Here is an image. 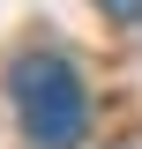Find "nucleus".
Returning a JSON list of instances; mask_svg holds the SVG:
<instances>
[{
	"label": "nucleus",
	"instance_id": "f257e3e1",
	"mask_svg": "<svg viewBox=\"0 0 142 149\" xmlns=\"http://www.w3.org/2000/svg\"><path fill=\"white\" fill-rule=\"evenodd\" d=\"M8 97H15L22 134H30L37 149H75L90 134V97H82V82H75L67 52H22L15 67H8Z\"/></svg>",
	"mask_w": 142,
	"mask_h": 149
},
{
	"label": "nucleus",
	"instance_id": "f03ea898",
	"mask_svg": "<svg viewBox=\"0 0 142 149\" xmlns=\"http://www.w3.org/2000/svg\"><path fill=\"white\" fill-rule=\"evenodd\" d=\"M97 8H105L112 22H142V0H97Z\"/></svg>",
	"mask_w": 142,
	"mask_h": 149
}]
</instances>
